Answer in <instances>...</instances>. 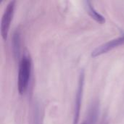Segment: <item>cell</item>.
Instances as JSON below:
<instances>
[{
  "label": "cell",
  "instance_id": "obj_4",
  "mask_svg": "<svg viewBox=\"0 0 124 124\" xmlns=\"http://www.w3.org/2000/svg\"><path fill=\"white\" fill-rule=\"evenodd\" d=\"M124 44V36L114 39L96 48L92 53V56L93 57H96L97 56H100L104 53H106L109 52L110 50L113 49L115 47H117L118 46H120Z\"/></svg>",
  "mask_w": 124,
  "mask_h": 124
},
{
  "label": "cell",
  "instance_id": "obj_3",
  "mask_svg": "<svg viewBox=\"0 0 124 124\" xmlns=\"http://www.w3.org/2000/svg\"><path fill=\"white\" fill-rule=\"evenodd\" d=\"M84 71H82L80 74V76H79L78 90H77V93H76V96L73 124H78V121H79L81 105V100H82L83 90H84Z\"/></svg>",
  "mask_w": 124,
  "mask_h": 124
},
{
  "label": "cell",
  "instance_id": "obj_5",
  "mask_svg": "<svg viewBox=\"0 0 124 124\" xmlns=\"http://www.w3.org/2000/svg\"><path fill=\"white\" fill-rule=\"evenodd\" d=\"M98 115H99V105L98 103L96 102L91 105L89 110L87 117L82 124H96L97 121Z\"/></svg>",
  "mask_w": 124,
  "mask_h": 124
},
{
  "label": "cell",
  "instance_id": "obj_2",
  "mask_svg": "<svg viewBox=\"0 0 124 124\" xmlns=\"http://www.w3.org/2000/svg\"><path fill=\"white\" fill-rule=\"evenodd\" d=\"M15 7V1H10L6 7L1 21V35L4 40L7 39V35L10 26L11 21L12 20L14 10Z\"/></svg>",
  "mask_w": 124,
  "mask_h": 124
},
{
  "label": "cell",
  "instance_id": "obj_1",
  "mask_svg": "<svg viewBox=\"0 0 124 124\" xmlns=\"http://www.w3.org/2000/svg\"><path fill=\"white\" fill-rule=\"evenodd\" d=\"M31 73V61L29 57L23 56L20 62L18 72V92L20 94H23L27 89L30 81Z\"/></svg>",
  "mask_w": 124,
  "mask_h": 124
},
{
  "label": "cell",
  "instance_id": "obj_6",
  "mask_svg": "<svg viewBox=\"0 0 124 124\" xmlns=\"http://www.w3.org/2000/svg\"><path fill=\"white\" fill-rule=\"evenodd\" d=\"M84 3H85V7L86 8L87 12L93 19H94L97 22L100 23H103L105 22V17L94 9V7L92 5V4L89 1H85Z\"/></svg>",
  "mask_w": 124,
  "mask_h": 124
},
{
  "label": "cell",
  "instance_id": "obj_7",
  "mask_svg": "<svg viewBox=\"0 0 124 124\" xmlns=\"http://www.w3.org/2000/svg\"><path fill=\"white\" fill-rule=\"evenodd\" d=\"M12 51L15 59H18L20 54V33L16 31L12 36Z\"/></svg>",
  "mask_w": 124,
  "mask_h": 124
}]
</instances>
